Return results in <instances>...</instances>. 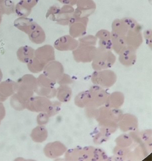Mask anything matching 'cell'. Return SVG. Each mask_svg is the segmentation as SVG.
I'll return each instance as SVG.
<instances>
[{
	"mask_svg": "<svg viewBox=\"0 0 152 161\" xmlns=\"http://www.w3.org/2000/svg\"><path fill=\"white\" fill-rule=\"evenodd\" d=\"M15 92L10 99V103L16 110H22L26 108L28 100L33 94L36 79L32 75L26 74L18 80Z\"/></svg>",
	"mask_w": 152,
	"mask_h": 161,
	"instance_id": "cell-1",
	"label": "cell"
},
{
	"mask_svg": "<svg viewBox=\"0 0 152 161\" xmlns=\"http://www.w3.org/2000/svg\"><path fill=\"white\" fill-rule=\"evenodd\" d=\"M55 59L53 48L49 45H46L36 49L33 58L27 63L29 69L36 73L41 71L49 62Z\"/></svg>",
	"mask_w": 152,
	"mask_h": 161,
	"instance_id": "cell-2",
	"label": "cell"
},
{
	"mask_svg": "<svg viewBox=\"0 0 152 161\" xmlns=\"http://www.w3.org/2000/svg\"><path fill=\"white\" fill-rule=\"evenodd\" d=\"M74 12L71 5H64L60 8L53 6L48 10L46 17L58 24L67 25L73 17Z\"/></svg>",
	"mask_w": 152,
	"mask_h": 161,
	"instance_id": "cell-3",
	"label": "cell"
},
{
	"mask_svg": "<svg viewBox=\"0 0 152 161\" xmlns=\"http://www.w3.org/2000/svg\"><path fill=\"white\" fill-rule=\"evenodd\" d=\"M24 19V21L16 26L27 34L30 40L33 42L39 44L43 42L45 36L41 26L30 19L25 18Z\"/></svg>",
	"mask_w": 152,
	"mask_h": 161,
	"instance_id": "cell-4",
	"label": "cell"
},
{
	"mask_svg": "<svg viewBox=\"0 0 152 161\" xmlns=\"http://www.w3.org/2000/svg\"><path fill=\"white\" fill-rule=\"evenodd\" d=\"M87 20L86 17L74 16L69 24V32L71 36L78 37L85 31Z\"/></svg>",
	"mask_w": 152,
	"mask_h": 161,
	"instance_id": "cell-5",
	"label": "cell"
},
{
	"mask_svg": "<svg viewBox=\"0 0 152 161\" xmlns=\"http://www.w3.org/2000/svg\"><path fill=\"white\" fill-rule=\"evenodd\" d=\"M78 45L77 41L69 35L62 36L55 42V48L60 50L74 49Z\"/></svg>",
	"mask_w": 152,
	"mask_h": 161,
	"instance_id": "cell-6",
	"label": "cell"
},
{
	"mask_svg": "<svg viewBox=\"0 0 152 161\" xmlns=\"http://www.w3.org/2000/svg\"><path fill=\"white\" fill-rule=\"evenodd\" d=\"M16 83L10 80L0 82V102H3L16 91Z\"/></svg>",
	"mask_w": 152,
	"mask_h": 161,
	"instance_id": "cell-7",
	"label": "cell"
},
{
	"mask_svg": "<svg viewBox=\"0 0 152 161\" xmlns=\"http://www.w3.org/2000/svg\"><path fill=\"white\" fill-rule=\"evenodd\" d=\"M34 51V50L30 47L22 46L17 51L18 59L22 62L28 63L33 58Z\"/></svg>",
	"mask_w": 152,
	"mask_h": 161,
	"instance_id": "cell-8",
	"label": "cell"
},
{
	"mask_svg": "<svg viewBox=\"0 0 152 161\" xmlns=\"http://www.w3.org/2000/svg\"><path fill=\"white\" fill-rule=\"evenodd\" d=\"M65 5L73 6L76 4L78 0H57Z\"/></svg>",
	"mask_w": 152,
	"mask_h": 161,
	"instance_id": "cell-9",
	"label": "cell"
},
{
	"mask_svg": "<svg viewBox=\"0 0 152 161\" xmlns=\"http://www.w3.org/2000/svg\"><path fill=\"white\" fill-rule=\"evenodd\" d=\"M5 116V108L1 103H0V124L1 121L4 118Z\"/></svg>",
	"mask_w": 152,
	"mask_h": 161,
	"instance_id": "cell-10",
	"label": "cell"
},
{
	"mask_svg": "<svg viewBox=\"0 0 152 161\" xmlns=\"http://www.w3.org/2000/svg\"><path fill=\"white\" fill-rule=\"evenodd\" d=\"M3 78V74L1 69H0V82L2 80Z\"/></svg>",
	"mask_w": 152,
	"mask_h": 161,
	"instance_id": "cell-11",
	"label": "cell"
}]
</instances>
